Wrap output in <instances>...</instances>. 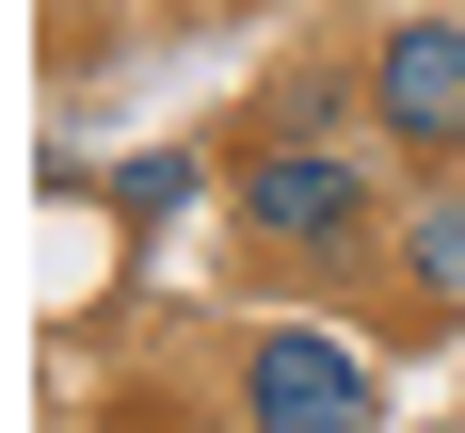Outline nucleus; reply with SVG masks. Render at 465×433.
I'll return each mask as SVG.
<instances>
[{"instance_id": "nucleus-5", "label": "nucleus", "mask_w": 465, "mask_h": 433, "mask_svg": "<svg viewBox=\"0 0 465 433\" xmlns=\"http://www.w3.org/2000/svg\"><path fill=\"white\" fill-rule=\"evenodd\" d=\"M401 273H418L433 305H465V192H433L418 225H401Z\"/></svg>"}, {"instance_id": "nucleus-4", "label": "nucleus", "mask_w": 465, "mask_h": 433, "mask_svg": "<svg viewBox=\"0 0 465 433\" xmlns=\"http://www.w3.org/2000/svg\"><path fill=\"white\" fill-rule=\"evenodd\" d=\"M193 192H209V161H193V144H144L129 177H113V209H129V225H177Z\"/></svg>"}, {"instance_id": "nucleus-3", "label": "nucleus", "mask_w": 465, "mask_h": 433, "mask_svg": "<svg viewBox=\"0 0 465 433\" xmlns=\"http://www.w3.org/2000/svg\"><path fill=\"white\" fill-rule=\"evenodd\" d=\"M370 113H385V144L465 161V16H401L370 48Z\"/></svg>"}, {"instance_id": "nucleus-2", "label": "nucleus", "mask_w": 465, "mask_h": 433, "mask_svg": "<svg viewBox=\"0 0 465 433\" xmlns=\"http://www.w3.org/2000/svg\"><path fill=\"white\" fill-rule=\"evenodd\" d=\"M370 161H353V144H257V161H241V225L257 241H289V257H322V241H370Z\"/></svg>"}, {"instance_id": "nucleus-1", "label": "nucleus", "mask_w": 465, "mask_h": 433, "mask_svg": "<svg viewBox=\"0 0 465 433\" xmlns=\"http://www.w3.org/2000/svg\"><path fill=\"white\" fill-rule=\"evenodd\" d=\"M241 418H257V433H370V418H385V369L353 353V337L273 321L257 353H241Z\"/></svg>"}]
</instances>
